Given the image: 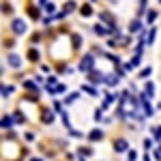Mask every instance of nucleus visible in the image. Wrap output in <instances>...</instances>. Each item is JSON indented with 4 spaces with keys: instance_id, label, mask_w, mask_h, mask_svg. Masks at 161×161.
Instances as JSON below:
<instances>
[{
    "instance_id": "obj_1",
    "label": "nucleus",
    "mask_w": 161,
    "mask_h": 161,
    "mask_svg": "<svg viewBox=\"0 0 161 161\" xmlns=\"http://www.w3.org/2000/svg\"><path fill=\"white\" fill-rule=\"evenodd\" d=\"M13 28H15V32H24V30H26V26L22 24V22H15V24H13Z\"/></svg>"
}]
</instances>
